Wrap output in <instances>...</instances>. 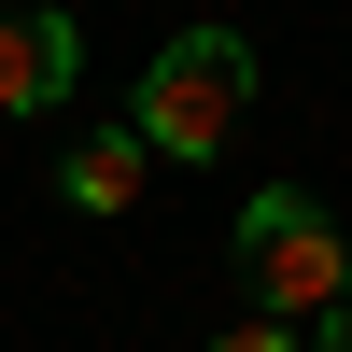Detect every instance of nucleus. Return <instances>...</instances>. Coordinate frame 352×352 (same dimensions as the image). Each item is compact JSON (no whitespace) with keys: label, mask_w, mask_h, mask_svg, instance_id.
<instances>
[{"label":"nucleus","mask_w":352,"mask_h":352,"mask_svg":"<svg viewBox=\"0 0 352 352\" xmlns=\"http://www.w3.org/2000/svg\"><path fill=\"white\" fill-rule=\"evenodd\" d=\"M240 99H254V43H240V28H184V43H155V71H141L127 127L155 141V155H226Z\"/></svg>","instance_id":"nucleus-1"},{"label":"nucleus","mask_w":352,"mask_h":352,"mask_svg":"<svg viewBox=\"0 0 352 352\" xmlns=\"http://www.w3.org/2000/svg\"><path fill=\"white\" fill-rule=\"evenodd\" d=\"M85 71V28L56 14V0H28V14H0V127H28V113H56Z\"/></svg>","instance_id":"nucleus-3"},{"label":"nucleus","mask_w":352,"mask_h":352,"mask_svg":"<svg viewBox=\"0 0 352 352\" xmlns=\"http://www.w3.org/2000/svg\"><path fill=\"white\" fill-rule=\"evenodd\" d=\"M141 169H155V141H141V127H99V141H71L56 197H71V212H127V197H141Z\"/></svg>","instance_id":"nucleus-4"},{"label":"nucleus","mask_w":352,"mask_h":352,"mask_svg":"<svg viewBox=\"0 0 352 352\" xmlns=\"http://www.w3.org/2000/svg\"><path fill=\"white\" fill-rule=\"evenodd\" d=\"M324 352H352V310H324Z\"/></svg>","instance_id":"nucleus-6"},{"label":"nucleus","mask_w":352,"mask_h":352,"mask_svg":"<svg viewBox=\"0 0 352 352\" xmlns=\"http://www.w3.org/2000/svg\"><path fill=\"white\" fill-rule=\"evenodd\" d=\"M212 352H296V324H282V310H240V324H226Z\"/></svg>","instance_id":"nucleus-5"},{"label":"nucleus","mask_w":352,"mask_h":352,"mask_svg":"<svg viewBox=\"0 0 352 352\" xmlns=\"http://www.w3.org/2000/svg\"><path fill=\"white\" fill-rule=\"evenodd\" d=\"M240 282H254V310H282V324L338 310V296H352V240H338V212H310L296 184H254V197H240Z\"/></svg>","instance_id":"nucleus-2"}]
</instances>
